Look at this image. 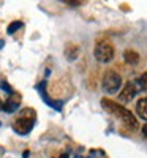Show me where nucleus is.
Wrapping results in <instances>:
<instances>
[{"label":"nucleus","mask_w":147,"mask_h":158,"mask_svg":"<svg viewBox=\"0 0 147 158\" xmlns=\"http://www.w3.org/2000/svg\"><path fill=\"white\" fill-rule=\"evenodd\" d=\"M101 104H103V108L108 111L109 114H112L114 117L119 118V120H122L124 123H127L130 128H136L138 127V120H136L135 115H133L125 106H122V104H119L116 101H111L108 98H103L101 100Z\"/></svg>","instance_id":"obj_1"},{"label":"nucleus","mask_w":147,"mask_h":158,"mask_svg":"<svg viewBox=\"0 0 147 158\" xmlns=\"http://www.w3.org/2000/svg\"><path fill=\"white\" fill-rule=\"evenodd\" d=\"M36 120V112L32 108H25L19 112V117L13 123V130L18 135H29Z\"/></svg>","instance_id":"obj_2"},{"label":"nucleus","mask_w":147,"mask_h":158,"mask_svg":"<svg viewBox=\"0 0 147 158\" xmlns=\"http://www.w3.org/2000/svg\"><path fill=\"white\" fill-rule=\"evenodd\" d=\"M114 54H116V49H114L112 43L108 41V40L98 41L95 44V49H93V56H95V59L100 63H109L114 59Z\"/></svg>","instance_id":"obj_3"},{"label":"nucleus","mask_w":147,"mask_h":158,"mask_svg":"<svg viewBox=\"0 0 147 158\" xmlns=\"http://www.w3.org/2000/svg\"><path fill=\"white\" fill-rule=\"evenodd\" d=\"M122 85V77H120L116 71H108L103 76V90L108 95H114L120 90Z\"/></svg>","instance_id":"obj_4"},{"label":"nucleus","mask_w":147,"mask_h":158,"mask_svg":"<svg viewBox=\"0 0 147 158\" xmlns=\"http://www.w3.org/2000/svg\"><path fill=\"white\" fill-rule=\"evenodd\" d=\"M136 94H138L136 84H133V82H127V84L124 85L122 92H120L119 98H120V101H122V103H128V101H131L133 98L136 97Z\"/></svg>","instance_id":"obj_5"},{"label":"nucleus","mask_w":147,"mask_h":158,"mask_svg":"<svg viewBox=\"0 0 147 158\" xmlns=\"http://www.w3.org/2000/svg\"><path fill=\"white\" fill-rule=\"evenodd\" d=\"M19 103H21V97L16 94H11L10 98L3 103V111L5 112H15L19 108Z\"/></svg>","instance_id":"obj_6"},{"label":"nucleus","mask_w":147,"mask_h":158,"mask_svg":"<svg viewBox=\"0 0 147 158\" xmlns=\"http://www.w3.org/2000/svg\"><path fill=\"white\" fill-rule=\"evenodd\" d=\"M79 56V46L74 43H68L65 46V57L68 60H76Z\"/></svg>","instance_id":"obj_7"},{"label":"nucleus","mask_w":147,"mask_h":158,"mask_svg":"<svg viewBox=\"0 0 147 158\" xmlns=\"http://www.w3.org/2000/svg\"><path fill=\"white\" fill-rule=\"evenodd\" d=\"M124 60L128 63V65H136L139 62V54L136 51H131V49H127L124 52Z\"/></svg>","instance_id":"obj_8"},{"label":"nucleus","mask_w":147,"mask_h":158,"mask_svg":"<svg viewBox=\"0 0 147 158\" xmlns=\"http://www.w3.org/2000/svg\"><path fill=\"white\" fill-rule=\"evenodd\" d=\"M136 112L141 118H144V120H147V97L145 98H141L136 104Z\"/></svg>","instance_id":"obj_9"},{"label":"nucleus","mask_w":147,"mask_h":158,"mask_svg":"<svg viewBox=\"0 0 147 158\" xmlns=\"http://www.w3.org/2000/svg\"><path fill=\"white\" fill-rule=\"evenodd\" d=\"M21 27H22V22H21V21H15V22H11V24L8 25V30H6V32H8L10 35H13L16 30H19Z\"/></svg>","instance_id":"obj_10"},{"label":"nucleus","mask_w":147,"mask_h":158,"mask_svg":"<svg viewBox=\"0 0 147 158\" xmlns=\"http://www.w3.org/2000/svg\"><path fill=\"white\" fill-rule=\"evenodd\" d=\"M65 5H70V6H79V5H84L86 0H60Z\"/></svg>","instance_id":"obj_11"},{"label":"nucleus","mask_w":147,"mask_h":158,"mask_svg":"<svg viewBox=\"0 0 147 158\" xmlns=\"http://www.w3.org/2000/svg\"><path fill=\"white\" fill-rule=\"evenodd\" d=\"M139 84H141V87H142V89H145V90H147V73H144V74L139 77Z\"/></svg>","instance_id":"obj_12"},{"label":"nucleus","mask_w":147,"mask_h":158,"mask_svg":"<svg viewBox=\"0 0 147 158\" xmlns=\"http://www.w3.org/2000/svg\"><path fill=\"white\" fill-rule=\"evenodd\" d=\"M142 136H144V138L147 139V123H145V125L142 127Z\"/></svg>","instance_id":"obj_13"},{"label":"nucleus","mask_w":147,"mask_h":158,"mask_svg":"<svg viewBox=\"0 0 147 158\" xmlns=\"http://www.w3.org/2000/svg\"><path fill=\"white\" fill-rule=\"evenodd\" d=\"M2 109H3V101L0 100V111H2Z\"/></svg>","instance_id":"obj_14"},{"label":"nucleus","mask_w":147,"mask_h":158,"mask_svg":"<svg viewBox=\"0 0 147 158\" xmlns=\"http://www.w3.org/2000/svg\"><path fill=\"white\" fill-rule=\"evenodd\" d=\"M3 48V41H2V40H0V49H2Z\"/></svg>","instance_id":"obj_15"},{"label":"nucleus","mask_w":147,"mask_h":158,"mask_svg":"<svg viewBox=\"0 0 147 158\" xmlns=\"http://www.w3.org/2000/svg\"><path fill=\"white\" fill-rule=\"evenodd\" d=\"M76 158H86V156H81V155H76Z\"/></svg>","instance_id":"obj_16"}]
</instances>
